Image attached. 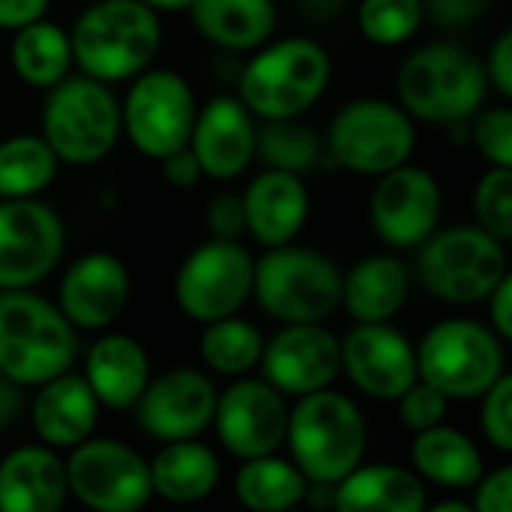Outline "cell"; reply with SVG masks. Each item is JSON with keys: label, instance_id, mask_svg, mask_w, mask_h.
I'll return each mask as SVG.
<instances>
[{"label": "cell", "instance_id": "cell-44", "mask_svg": "<svg viewBox=\"0 0 512 512\" xmlns=\"http://www.w3.org/2000/svg\"><path fill=\"white\" fill-rule=\"evenodd\" d=\"M473 509L476 512H512V464H503L473 485Z\"/></svg>", "mask_w": 512, "mask_h": 512}, {"label": "cell", "instance_id": "cell-45", "mask_svg": "<svg viewBox=\"0 0 512 512\" xmlns=\"http://www.w3.org/2000/svg\"><path fill=\"white\" fill-rule=\"evenodd\" d=\"M488 305V326L497 332L500 341L512 344V266L494 287V293L485 299Z\"/></svg>", "mask_w": 512, "mask_h": 512}, {"label": "cell", "instance_id": "cell-15", "mask_svg": "<svg viewBox=\"0 0 512 512\" xmlns=\"http://www.w3.org/2000/svg\"><path fill=\"white\" fill-rule=\"evenodd\" d=\"M374 181L368 220L389 250H416L440 229L443 187L431 169L404 163Z\"/></svg>", "mask_w": 512, "mask_h": 512}, {"label": "cell", "instance_id": "cell-47", "mask_svg": "<svg viewBox=\"0 0 512 512\" xmlns=\"http://www.w3.org/2000/svg\"><path fill=\"white\" fill-rule=\"evenodd\" d=\"M52 0H0V31H19L37 19H46Z\"/></svg>", "mask_w": 512, "mask_h": 512}, {"label": "cell", "instance_id": "cell-30", "mask_svg": "<svg viewBox=\"0 0 512 512\" xmlns=\"http://www.w3.org/2000/svg\"><path fill=\"white\" fill-rule=\"evenodd\" d=\"M410 461L422 482H434L440 488H455V491L473 488L485 473V461L476 443L464 431L443 422L416 431L410 446Z\"/></svg>", "mask_w": 512, "mask_h": 512}, {"label": "cell", "instance_id": "cell-51", "mask_svg": "<svg viewBox=\"0 0 512 512\" xmlns=\"http://www.w3.org/2000/svg\"><path fill=\"white\" fill-rule=\"evenodd\" d=\"M139 4H145L148 10L163 16V13H187L193 0H139Z\"/></svg>", "mask_w": 512, "mask_h": 512}, {"label": "cell", "instance_id": "cell-27", "mask_svg": "<svg viewBox=\"0 0 512 512\" xmlns=\"http://www.w3.org/2000/svg\"><path fill=\"white\" fill-rule=\"evenodd\" d=\"M428 494L416 470L377 461L359 464L335 485L332 512H425Z\"/></svg>", "mask_w": 512, "mask_h": 512}, {"label": "cell", "instance_id": "cell-43", "mask_svg": "<svg viewBox=\"0 0 512 512\" xmlns=\"http://www.w3.org/2000/svg\"><path fill=\"white\" fill-rule=\"evenodd\" d=\"M482 67H485V79H488V88H494L506 103H512V25L503 28L485 58H482Z\"/></svg>", "mask_w": 512, "mask_h": 512}, {"label": "cell", "instance_id": "cell-38", "mask_svg": "<svg viewBox=\"0 0 512 512\" xmlns=\"http://www.w3.org/2000/svg\"><path fill=\"white\" fill-rule=\"evenodd\" d=\"M476 154L488 166L512 169V103L479 109L467 124Z\"/></svg>", "mask_w": 512, "mask_h": 512}, {"label": "cell", "instance_id": "cell-53", "mask_svg": "<svg viewBox=\"0 0 512 512\" xmlns=\"http://www.w3.org/2000/svg\"><path fill=\"white\" fill-rule=\"evenodd\" d=\"M290 512H308V509H302V506H299V509H290Z\"/></svg>", "mask_w": 512, "mask_h": 512}, {"label": "cell", "instance_id": "cell-50", "mask_svg": "<svg viewBox=\"0 0 512 512\" xmlns=\"http://www.w3.org/2000/svg\"><path fill=\"white\" fill-rule=\"evenodd\" d=\"M302 506L308 512H332V506H335V485L332 482H308Z\"/></svg>", "mask_w": 512, "mask_h": 512}, {"label": "cell", "instance_id": "cell-42", "mask_svg": "<svg viewBox=\"0 0 512 512\" xmlns=\"http://www.w3.org/2000/svg\"><path fill=\"white\" fill-rule=\"evenodd\" d=\"M205 226H208L211 238L241 241V235H247L241 193H220V196H214L208 202V208H205Z\"/></svg>", "mask_w": 512, "mask_h": 512}, {"label": "cell", "instance_id": "cell-17", "mask_svg": "<svg viewBox=\"0 0 512 512\" xmlns=\"http://www.w3.org/2000/svg\"><path fill=\"white\" fill-rule=\"evenodd\" d=\"M217 395L220 389L208 371L178 365L151 377L133 407V416L139 431L157 443L193 440L211 428Z\"/></svg>", "mask_w": 512, "mask_h": 512}, {"label": "cell", "instance_id": "cell-25", "mask_svg": "<svg viewBox=\"0 0 512 512\" xmlns=\"http://www.w3.org/2000/svg\"><path fill=\"white\" fill-rule=\"evenodd\" d=\"M100 410L103 407L88 380L76 371H67L37 386V395L31 401V425L40 443L52 449H73L82 440L94 437Z\"/></svg>", "mask_w": 512, "mask_h": 512}, {"label": "cell", "instance_id": "cell-35", "mask_svg": "<svg viewBox=\"0 0 512 512\" xmlns=\"http://www.w3.org/2000/svg\"><path fill=\"white\" fill-rule=\"evenodd\" d=\"M256 160L266 169L293 172L305 178L329 160L326 139L314 127L302 124V118L263 121L256 127Z\"/></svg>", "mask_w": 512, "mask_h": 512}, {"label": "cell", "instance_id": "cell-3", "mask_svg": "<svg viewBox=\"0 0 512 512\" xmlns=\"http://www.w3.org/2000/svg\"><path fill=\"white\" fill-rule=\"evenodd\" d=\"M332 85V55L311 37L269 40L250 52L238 76V100L256 121H287L311 112Z\"/></svg>", "mask_w": 512, "mask_h": 512}, {"label": "cell", "instance_id": "cell-10", "mask_svg": "<svg viewBox=\"0 0 512 512\" xmlns=\"http://www.w3.org/2000/svg\"><path fill=\"white\" fill-rule=\"evenodd\" d=\"M419 380L449 401H473L506 371L503 341L488 323L470 317L437 320L416 344Z\"/></svg>", "mask_w": 512, "mask_h": 512}, {"label": "cell", "instance_id": "cell-28", "mask_svg": "<svg viewBox=\"0 0 512 512\" xmlns=\"http://www.w3.org/2000/svg\"><path fill=\"white\" fill-rule=\"evenodd\" d=\"M148 464H151L154 497L172 506H193L208 500L223 476L220 455L199 437L160 443V449Z\"/></svg>", "mask_w": 512, "mask_h": 512}, {"label": "cell", "instance_id": "cell-5", "mask_svg": "<svg viewBox=\"0 0 512 512\" xmlns=\"http://www.w3.org/2000/svg\"><path fill=\"white\" fill-rule=\"evenodd\" d=\"M284 446L290 449V461L305 473L308 482L338 485L365 461V413L350 395L332 386L302 395L290 404Z\"/></svg>", "mask_w": 512, "mask_h": 512}, {"label": "cell", "instance_id": "cell-37", "mask_svg": "<svg viewBox=\"0 0 512 512\" xmlns=\"http://www.w3.org/2000/svg\"><path fill=\"white\" fill-rule=\"evenodd\" d=\"M473 223L497 241H512V169L488 166L470 193Z\"/></svg>", "mask_w": 512, "mask_h": 512}, {"label": "cell", "instance_id": "cell-7", "mask_svg": "<svg viewBox=\"0 0 512 512\" xmlns=\"http://www.w3.org/2000/svg\"><path fill=\"white\" fill-rule=\"evenodd\" d=\"M40 136L58 154L61 166H97L121 142V100L112 85L91 76H67L46 91L40 112Z\"/></svg>", "mask_w": 512, "mask_h": 512}, {"label": "cell", "instance_id": "cell-26", "mask_svg": "<svg viewBox=\"0 0 512 512\" xmlns=\"http://www.w3.org/2000/svg\"><path fill=\"white\" fill-rule=\"evenodd\" d=\"M410 269L395 253H368L341 275V308L353 323H392L410 299Z\"/></svg>", "mask_w": 512, "mask_h": 512}, {"label": "cell", "instance_id": "cell-20", "mask_svg": "<svg viewBox=\"0 0 512 512\" xmlns=\"http://www.w3.org/2000/svg\"><path fill=\"white\" fill-rule=\"evenodd\" d=\"M341 374L374 401H398L416 380V344L392 323H353L341 338Z\"/></svg>", "mask_w": 512, "mask_h": 512}, {"label": "cell", "instance_id": "cell-33", "mask_svg": "<svg viewBox=\"0 0 512 512\" xmlns=\"http://www.w3.org/2000/svg\"><path fill=\"white\" fill-rule=\"evenodd\" d=\"M61 172L58 154L40 133H16L0 139V199L43 196Z\"/></svg>", "mask_w": 512, "mask_h": 512}, {"label": "cell", "instance_id": "cell-13", "mask_svg": "<svg viewBox=\"0 0 512 512\" xmlns=\"http://www.w3.org/2000/svg\"><path fill=\"white\" fill-rule=\"evenodd\" d=\"M70 497L88 512H142L151 497L148 458L118 437H88L64 458Z\"/></svg>", "mask_w": 512, "mask_h": 512}, {"label": "cell", "instance_id": "cell-22", "mask_svg": "<svg viewBox=\"0 0 512 512\" xmlns=\"http://www.w3.org/2000/svg\"><path fill=\"white\" fill-rule=\"evenodd\" d=\"M247 235L263 247H281L302 235L311 217V193L302 175L263 169L241 193Z\"/></svg>", "mask_w": 512, "mask_h": 512}, {"label": "cell", "instance_id": "cell-24", "mask_svg": "<svg viewBox=\"0 0 512 512\" xmlns=\"http://www.w3.org/2000/svg\"><path fill=\"white\" fill-rule=\"evenodd\" d=\"M82 377L88 380L100 407L124 413L136 407L154 371H151V356L142 347V341H136L127 332L106 329L88 347Z\"/></svg>", "mask_w": 512, "mask_h": 512}, {"label": "cell", "instance_id": "cell-41", "mask_svg": "<svg viewBox=\"0 0 512 512\" xmlns=\"http://www.w3.org/2000/svg\"><path fill=\"white\" fill-rule=\"evenodd\" d=\"M494 0H422L425 19L440 31H464L485 19Z\"/></svg>", "mask_w": 512, "mask_h": 512}, {"label": "cell", "instance_id": "cell-39", "mask_svg": "<svg viewBox=\"0 0 512 512\" xmlns=\"http://www.w3.org/2000/svg\"><path fill=\"white\" fill-rule=\"evenodd\" d=\"M479 425L485 440L512 455V371H503L479 398Z\"/></svg>", "mask_w": 512, "mask_h": 512}, {"label": "cell", "instance_id": "cell-11", "mask_svg": "<svg viewBox=\"0 0 512 512\" xmlns=\"http://www.w3.org/2000/svg\"><path fill=\"white\" fill-rule=\"evenodd\" d=\"M253 263L241 241L208 235L175 272L172 293L178 311L199 326L241 314L253 299Z\"/></svg>", "mask_w": 512, "mask_h": 512}, {"label": "cell", "instance_id": "cell-6", "mask_svg": "<svg viewBox=\"0 0 512 512\" xmlns=\"http://www.w3.org/2000/svg\"><path fill=\"white\" fill-rule=\"evenodd\" d=\"M341 269L326 253L296 241L266 247L253 263V299L281 326L326 323L341 311Z\"/></svg>", "mask_w": 512, "mask_h": 512}, {"label": "cell", "instance_id": "cell-4", "mask_svg": "<svg viewBox=\"0 0 512 512\" xmlns=\"http://www.w3.org/2000/svg\"><path fill=\"white\" fill-rule=\"evenodd\" d=\"M79 356V332L61 308L34 290H0V374L37 389L67 371Z\"/></svg>", "mask_w": 512, "mask_h": 512}, {"label": "cell", "instance_id": "cell-40", "mask_svg": "<svg viewBox=\"0 0 512 512\" xmlns=\"http://www.w3.org/2000/svg\"><path fill=\"white\" fill-rule=\"evenodd\" d=\"M398 419L407 431H425V428H434L446 419V410H449V398L428 386L425 380H416L398 401Z\"/></svg>", "mask_w": 512, "mask_h": 512}, {"label": "cell", "instance_id": "cell-46", "mask_svg": "<svg viewBox=\"0 0 512 512\" xmlns=\"http://www.w3.org/2000/svg\"><path fill=\"white\" fill-rule=\"evenodd\" d=\"M160 175H163V181H166L169 187H175V190H190V187H196V184L205 178L190 148H181V151L163 157V160H160Z\"/></svg>", "mask_w": 512, "mask_h": 512}, {"label": "cell", "instance_id": "cell-8", "mask_svg": "<svg viewBox=\"0 0 512 512\" xmlns=\"http://www.w3.org/2000/svg\"><path fill=\"white\" fill-rule=\"evenodd\" d=\"M509 260L506 247L476 223H458L437 229L416 247V281L443 305H479L485 302Z\"/></svg>", "mask_w": 512, "mask_h": 512}, {"label": "cell", "instance_id": "cell-19", "mask_svg": "<svg viewBox=\"0 0 512 512\" xmlns=\"http://www.w3.org/2000/svg\"><path fill=\"white\" fill-rule=\"evenodd\" d=\"M130 296L133 278L121 256L112 250H88L64 269L55 305L76 332L100 335L124 317Z\"/></svg>", "mask_w": 512, "mask_h": 512}, {"label": "cell", "instance_id": "cell-21", "mask_svg": "<svg viewBox=\"0 0 512 512\" xmlns=\"http://www.w3.org/2000/svg\"><path fill=\"white\" fill-rule=\"evenodd\" d=\"M256 118L238 94H217L199 103L187 148L211 181H235L256 160Z\"/></svg>", "mask_w": 512, "mask_h": 512}, {"label": "cell", "instance_id": "cell-23", "mask_svg": "<svg viewBox=\"0 0 512 512\" xmlns=\"http://www.w3.org/2000/svg\"><path fill=\"white\" fill-rule=\"evenodd\" d=\"M67 464L46 443H22L0 458V512H64Z\"/></svg>", "mask_w": 512, "mask_h": 512}, {"label": "cell", "instance_id": "cell-29", "mask_svg": "<svg viewBox=\"0 0 512 512\" xmlns=\"http://www.w3.org/2000/svg\"><path fill=\"white\" fill-rule=\"evenodd\" d=\"M187 16L202 40L226 52H256L278 31L275 0H193Z\"/></svg>", "mask_w": 512, "mask_h": 512}, {"label": "cell", "instance_id": "cell-9", "mask_svg": "<svg viewBox=\"0 0 512 512\" xmlns=\"http://www.w3.org/2000/svg\"><path fill=\"white\" fill-rule=\"evenodd\" d=\"M323 139L332 166L359 178H380L410 163L416 121L395 100L356 97L332 115Z\"/></svg>", "mask_w": 512, "mask_h": 512}, {"label": "cell", "instance_id": "cell-12", "mask_svg": "<svg viewBox=\"0 0 512 512\" xmlns=\"http://www.w3.org/2000/svg\"><path fill=\"white\" fill-rule=\"evenodd\" d=\"M127 85V97L121 100V124L133 151L160 163L163 157L187 148L199 112L193 85L175 70L154 67Z\"/></svg>", "mask_w": 512, "mask_h": 512}, {"label": "cell", "instance_id": "cell-32", "mask_svg": "<svg viewBox=\"0 0 512 512\" xmlns=\"http://www.w3.org/2000/svg\"><path fill=\"white\" fill-rule=\"evenodd\" d=\"M305 473L278 452L247 458L232 476V497L247 512H290L305 500Z\"/></svg>", "mask_w": 512, "mask_h": 512}, {"label": "cell", "instance_id": "cell-36", "mask_svg": "<svg viewBox=\"0 0 512 512\" xmlns=\"http://www.w3.org/2000/svg\"><path fill=\"white\" fill-rule=\"evenodd\" d=\"M353 13L359 34L380 49L407 46L425 25L422 0H359Z\"/></svg>", "mask_w": 512, "mask_h": 512}, {"label": "cell", "instance_id": "cell-16", "mask_svg": "<svg viewBox=\"0 0 512 512\" xmlns=\"http://www.w3.org/2000/svg\"><path fill=\"white\" fill-rule=\"evenodd\" d=\"M290 398L263 377H235L220 395L214 410V434L220 446L238 458L272 455L287 440Z\"/></svg>", "mask_w": 512, "mask_h": 512}, {"label": "cell", "instance_id": "cell-18", "mask_svg": "<svg viewBox=\"0 0 512 512\" xmlns=\"http://www.w3.org/2000/svg\"><path fill=\"white\" fill-rule=\"evenodd\" d=\"M260 377L287 398H302L335 386L341 377V338L326 323L281 326L266 338Z\"/></svg>", "mask_w": 512, "mask_h": 512}, {"label": "cell", "instance_id": "cell-2", "mask_svg": "<svg viewBox=\"0 0 512 512\" xmlns=\"http://www.w3.org/2000/svg\"><path fill=\"white\" fill-rule=\"evenodd\" d=\"M73 64L103 85H124L145 73L163 43L160 16L139 0H94L70 28Z\"/></svg>", "mask_w": 512, "mask_h": 512}, {"label": "cell", "instance_id": "cell-48", "mask_svg": "<svg viewBox=\"0 0 512 512\" xmlns=\"http://www.w3.org/2000/svg\"><path fill=\"white\" fill-rule=\"evenodd\" d=\"M22 407H25L22 386H16L13 380H7L4 374H0V431L16 425V419L22 416Z\"/></svg>", "mask_w": 512, "mask_h": 512}, {"label": "cell", "instance_id": "cell-31", "mask_svg": "<svg viewBox=\"0 0 512 512\" xmlns=\"http://www.w3.org/2000/svg\"><path fill=\"white\" fill-rule=\"evenodd\" d=\"M10 67L22 85L34 88V91H52L76 67L70 31L49 19H37V22L13 31Z\"/></svg>", "mask_w": 512, "mask_h": 512}, {"label": "cell", "instance_id": "cell-52", "mask_svg": "<svg viewBox=\"0 0 512 512\" xmlns=\"http://www.w3.org/2000/svg\"><path fill=\"white\" fill-rule=\"evenodd\" d=\"M425 512H476L467 500H440L434 506H425Z\"/></svg>", "mask_w": 512, "mask_h": 512}, {"label": "cell", "instance_id": "cell-14", "mask_svg": "<svg viewBox=\"0 0 512 512\" xmlns=\"http://www.w3.org/2000/svg\"><path fill=\"white\" fill-rule=\"evenodd\" d=\"M67 229L61 214L31 199H0V290H34L64 260Z\"/></svg>", "mask_w": 512, "mask_h": 512}, {"label": "cell", "instance_id": "cell-34", "mask_svg": "<svg viewBox=\"0 0 512 512\" xmlns=\"http://www.w3.org/2000/svg\"><path fill=\"white\" fill-rule=\"evenodd\" d=\"M266 347V335L260 326L244 320V317H223L202 326L199 335V359L208 374L217 377H247L260 368Z\"/></svg>", "mask_w": 512, "mask_h": 512}, {"label": "cell", "instance_id": "cell-1", "mask_svg": "<svg viewBox=\"0 0 512 512\" xmlns=\"http://www.w3.org/2000/svg\"><path fill=\"white\" fill-rule=\"evenodd\" d=\"M488 79L482 58L467 46L440 40L410 52L395 70V103L428 127H467L485 106Z\"/></svg>", "mask_w": 512, "mask_h": 512}, {"label": "cell", "instance_id": "cell-49", "mask_svg": "<svg viewBox=\"0 0 512 512\" xmlns=\"http://www.w3.org/2000/svg\"><path fill=\"white\" fill-rule=\"evenodd\" d=\"M359 0H302V10L317 22H332L350 10H356Z\"/></svg>", "mask_w": 512, "mask_h": 512}]
</instances>
